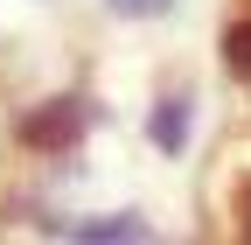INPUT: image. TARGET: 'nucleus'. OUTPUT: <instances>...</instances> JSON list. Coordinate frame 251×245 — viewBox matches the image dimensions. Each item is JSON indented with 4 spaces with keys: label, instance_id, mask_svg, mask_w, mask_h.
<instances>
[{
    "label": "nucleus",
    "instance_id": "nucleus-1",
    "mask_svg": "<svg viewBox=\"0 0 251 245\" xmlns=\"http://www.w3.org/2000/svg\"><path fill=\"white\" fill-rule=\"evenodd\" d=\"M188 133H196V98H188V91H168V98L147 112V140L161 147V154H188Z\"/></svg>",
    "mask_w": 251,
    "mask_h": 245
},
{
    "label": "nucleus",
    "instance_id": "nucleus-3",
    "mask_svg": "<svg viewBox=\"0 0 251 245\" xmlns=\"http://www.w3.org/2000/svg\"><path fill=\"white\" fill-rule=\"evenodd\" d=\"M153 224L140 210H98V217H70L63 238H84V245H126V238H147Z\"/></svg>",
    "mask_w": 251,
    "mask_h": 245
},
{
    "label": "nucleus",
    "instance_id": "nucleus-2",
    "mask_svg": "<svg viewBox=\"0 0 251 245\" xmlns=\"http://www.w3.org/2000/svg\"><path fill=\"white\" fill-rule=\"evenodd\" d=\"M91 119H98V112H91V98H56V112L49 119H28V140H35V147H70V140H84L91 133Z\"/></svg>",
    "mask_w": 251,
    "mask_h": 245
},
{
    "label": "nucleus",
    "instance_id": "nucleus-4",
    "mask_svg": "<svg viewBox=\"0 0 251 245\" xmlns=\"http://www.w3.org/2000/svg\"><path fill=\"white\" fill-rule=\"evenodd\" d=\"M224 63H230V77L251 84V21H237L230 35H224Z\"/></svg>",
    "mask_w": 251,
    "mask_h": 245
},
{
    "label": "nucleus",
    "instance_id": "nucleus-5",
    "mask_svg": "<svg viewBox=\"0 0 251 245\" xmlns=\"http://www.w3.org/2000/svg\"><path fill=\"white\" fill-rule=\"evenodd\" d=\"M105 7H112L119 21H161V14L175 7V0H105Z\"/></svg>",
    "mask_w": 251,
    "mask_h": 245
}]
</instances>
